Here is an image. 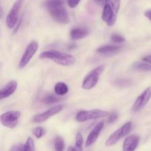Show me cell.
<instances>
[{
  "label": "cell",
  "mask_w": 151,
  "mask_h": 151,
  "mask_svg": "<svg viewBox=\"0 0 151 151\" xmlns=\"http://www.w3.org/2000/svg\"><path fill=\"white\" fill-rule=\"evenodd\" d=\"M83 144V137L82 135L80 132L77 133L76 136V151H81V147H82Z\"/></svg>",
  "instance_id": "44dd1931"
},
{
  "label": "cell",
  "mask_w": 151,
  "mask_h": 151,
  "mask_svg": "<svg viewBox=\"0 0 151 151\" xmlns=\"http://www.w3.org/2000/svg\"><path fill=\"white\" fill-rule=\"evenodd\" d=\"M95 1L96 4H97L98 5H100L104 7L106 4L108 3V0H93Z\"/></svg>",
  "instance_id": "f546056e"
},
{
  "label": "cell",
  "mask_w": 151,
  "mask_h": 151,
  "mask_svg": "<svg viewBox=\"0 0 151 151\" xmlns=\"http://www.w3.org/2000/svg\"><path fill=\"white\" fill-rule=\"evenodd\" d=\"M116 85H118V86H127L129 84V81L127 80H118V81H116Z\"/></svg>",
  "instance_id": "83f0119b"
},
{
  "label": "cell",
  "mask_w": 151,
  "mask_h": 151,
  "mask_svg": "<svg viewBox=\"0 0 151 151\" xmlns=\"http://www.w3.org/2000/svg\"><path fill=\"white\" fill-rule=\"evenodd\" d=\"M108 3L110 4L113 10L115 13H118L121 5V0H108Z\"/></svg>",
  "instance_id": "603a6c76"
},
{
  "label": "cell",
  "mask_w": 151,
  "mask_h": 151,
  "mask_svg": "<svg viewBox=\"0 0 151 151\" xmlns=\"http://www.w3.org/2000/svg\"><path fill=\"white\" fill-rule=\"evenodd\" d=\"M81 0H68V4L70 8H75L78 6Z\"/></svg>",
  "instance_id": "4316f807"
},
{
  "label": "cell",
  "mask_w": 151,
  "mask_h": 151,
  "mask_svg": "<svg viewBox=\"0 0 151 151\" xmlns=\"http://www.w3.org/2000/svg\"><path fill=\"white\" fill-rule=\"evenodd\" d=\"M10 151H24V145H18L11 147Z\"/></svg>",
  "instance_id": "f1b7e54d"
},
{
  "label": "cell",
  "mask_w": 151,
  "mask_h": 151,
  "mask_svg": "<svg viewBox=\"0 0 151 151\" xmlns=\"http://www.w3.org/2000/svg\"><path fill=\"white\" fill-rule=\"evenodd\" d=\"M34 142L32 138L29 137L24 145V151H34Z\"/></svg>",
  "instance_id": "7402d4cb"
},
{
  "label": "cell",
  "mask_w": 151,
  "mask_h": 151,
  "mask_svg": "<svg viewBox=\"0 0 151 151\" xmlns=\"http://www.w3.org/2000/svg\"><path fill=\"white\" fill-rule=\"evenodd\" d=\"M68 85L63 82H59L55 85L54 86V91L57 95L63 96L65 95L68 92Z\"/></svg>",
  "instance_id": "e0dca14e"
},
{
  "label": "cell",
  "mask_w": 151,
  "mask_h": 151,
  "mask_svg": "<svg viewBox=\"0 0 151 151\" xmlns=\"http://www.w3.org/2000/svg\"><path fill=\"white\" fill-rule=\"evenodd\" d=\"M134 70L139 71V72H150L151 71V64L146 63H141V62H136L132 66Z\"/></svg>",
  "instance_id": "ac0fdd59"
},
{
  "label": "cell",
  "mask_w": 151,
  "mask_h": 151,
  "mask_svg": "<svg viewBox=\"0 0 151 151\" xmlns=\"http://www.w3.org/2000/svg\"><path fill=\"white\" fill-rule=\"evenodd\" d=\"M67 151H76V150H75V148H74V147H69L68 148V150H67Z\"/></svg>",
  "instance_id": "836d02e7"
},
{
  "label": "cell",
  "mask_w": 151,
  "mask_h": 151,
  "mask_svg": "<svg viewBox=\"0 0 151 151\" xmlns=\"http://www.w3.org/2000/svg\"><path fill=\"white\" fill-rule=\"evenodd\" d=\"M54 148L56 151L65 150V141L62 137H56V139H54Z\"/></svg>",
  "instance_id": "d6986e66"
},
{
  "label": "cell",
  "mask_w": 151,
  "mask_h": 151,
  "mask_svg": "<svg viewBox=\"0 0 151 151\" xmlns=\"http://www.w3.org/2000/svg\"><path fill=\"white\" fill-rule=\"evenodd\" d=\"M62 109H63V106L62 105H58V106H53V108L48 109L46 111L39 114L36 115L33 117V122H36V123H41V122H45L50 117L59 113Z\"/></svg>",
  "instance_id": "30bf717a"
},
{
  "label": "cell",
  "mask_w": 151,
  "mask_h": 151,
  "mask_svg": "<svg viewBox=\"0 0 151 151\" xmlns=\"http://www.w3.org/2000/svg\"><path fill=\"white\" fill-rule=\"evenodd\" d=\"M40 59H49L55 63L64 66H70L75 63L76 58L73 55L57 50H48L41 53Z\"/></svg>",
  "instance_id": "7a4b0ae2"
},
{
  "label": "cell",
  "mask_w": 151,
  "mask_h": 151,
  "mask_svg": "<svg viewBox=\"0 0 151 151\" xmlns=\"http://www.w3.org/2000/svg\"><path fill=\"white\" fill-rule=\"evenodd\" d=\"M17 86L16 81H12L9 82L2 89L0 90V100H3L12 95L17 88Z\"/></svg>",
  "instance_id": "5bb4252c"
},
{
  "label": "cell",
  "mask_w": 151,
  "mask_h": 151,
  "mask_svg": "<svg viewBox=\"0 0 151 151\" xmlns=\"http://www.w3.org/2000/svg\"><path fill=\"white\" fill-rule=\"evenodd\" d=\"M150 98L151 87H148L135 100L134 103L132 106V111L136 113V112H139V111L143 109L147 106Z\"/></svg>",
  "instance_id": "9c48e42d"
},
{
  "label": "cell",
  "mask_w": 151,
  "mask_h": 151,
  "mask_svg": "<svg viewBox=\"0 0 151 151\" xmlns=\"http://www.w3.org/2000/svg\"><path fill=\"white\" fill-rule=\"evenodd\" d=\"M76 44H70V45L69 46L68 49H69V50H73V49L76 48Z\"/></svg>",
  "instance_id": "d6a6232c"
},
{
  "label": "cell",
  "mask_w": 151,
  "mask_h": 151,
  "mask_svg": "<svg viewBox=\"0 0 151 151\" xmlns=\"http://www.w3.org/2000/svg\"><path fill=\"white\" fill-rule=\"evenodd\" d=\"M142 60L144 62H146V63L151 64V55L144 56V57L142 58Z\"/></svg>",
  "instance_id": "4dcf8cb0"
},
{
  "label": "cell",
  "mask_w": 151,
  "mask_h": 151,
  "mask_svg": "<svg viewBox=\"0 0 151 151\" xmlns=\"http://www.w3.org/2000/svg\"><path fill=\"white\" fill-rule=\"evenodd\" d=\"M38 48V44L36 41H32L28 46L25 50V52L22 55V58L19 61V66L20 69H23L29 63L32 58L37 52Z\"/></svg>",
  "instance_id": "ba28073f"
},
{
  "label": "cell",
  "mask_w": 151,
  "mask_h": 151,
  "mask_svg": "<svg viewBox=\"0 0 151 151\" xmlns=\"http://www.w3.org/2000/svg\"><path fill=\"white\" fill-rule=\"evenodd\" d=\"M139 136L134 134L128 136L123 143V151H135L139 145Z\"/></svg>",
  "instance_id": "4fadbf2b"
},
{
  "label": "cell",
  "mask_w": 151,
  "mask_h": 151,
  "mask_svg": "<svg viewBox=\"0 0 151 151\" xmlns=\"http://www.w3.org/2000/svg\"><path fill=\"white\" fill-rule=\"evenodd\" d=\"M61 100V98H59L56 96H55L54 94H47V96L43 98V102H44L45 104L50 105L53 104V103H58Z\"/></svg>",
  "instance_id": "ffe728a7"
},
{
  "label": "cell",
  "mask_w": 151,
  "mask_h": 151,
  "mask_svg": "<svg viewBox=\"0 0 151 151\" xmlns=\"http://www.w3.org/2000/svg\"><path fill=\"white\" fill-rule=\"evenodd\" d=\"M121 49V47H120V46L105 45L98 48L96 51L102 55H111L113 53H115L118 52Z\"/></svg>",
  "instance_id": "2e32d148"
},
{
  "label": "cell",
  "mask_w": 151,
  "mask_h": 151,
  "mask_svg": "<svg viewBox=\"0 0 151 151\" xmlns=\"http://www.w3.org/2000/svg\"><path fill=\"white\" fill-rule=\"evenodd\" d=\"M70 38L73 40H78L84 38L88 35V30L86 28L76 27L73 28L70 31Z\"/></svg>",
  "instance_id": "9a60e30c"
},
{
  "label": "cell",
  "mask_w": 151,
  "mask_h": 151,
  "mask_svg": "<svg viewBox=\"0 0 151 151\" xmlns=\"http://www.w3.org/2000/svg\"><path fill=\"white\" fill-rule=\"evenodd\" d=\"M1 16H2V8L0 6V17H1Z\"/></svg>",
  "instance_id": "e575fe53"
},
{
  "label": "cell",
  "mask_w": 151,
  "mask_h": 151,
  "mask_svg": "<svg viewBox=\"0 0 151 151\" xmlns=\"http://www.w3.org/2000/svg\"><path fill=\"white\" fill-rule=\"evenodd\" d=\"M102 19L107 24V26L112 27L115 24L116 21V13L114 12L109 3L106 4L103 7Z\"/></svg>",
  "instance_id": "8fae6325"
},
{
  "label": "cell",
  "mask_w": 151,
  "mask_h": 151,
  "mask_svg": "<svg viewBox=\"0 0 151 151\" xmlns=\"http://www.w3.org/2000/svg\"><path fill=\"white\" fill-rule=\"evenodd\" d=\"M117 118H118V114H117L116 112L113 111L112 113L109 114V115H108V122L109 123H113L116 120Z\"/></svg>",
  "instance_id": "484cf974"
},
{
  "label": "cell",
  "mask_w": 151,
  "mask_h": 151,
  "mask_svg": "<svg viewBox=\"0 0 151 151\" xmlns=\"http://www.w3.org/2000/svg\"><path fill=\"white\" fill-rule=\"evenodd\" d=\"M104 125H105V123H104L103 121H101L99 123L96 124V126L93 128V130L90 131L88 137H87L85 144L86 147H90V146H91L92 145L96 142L99 134H100L101 131L103 129Z\"/></svg>",
  "instance_id": "7c38bea8"
},
{
  "label": "cell",
  "mask_w": 151,
  "mask_h": 151,
  "mask_svg": "<svg viewBox=\"0 0 151 151\" xmlns=\"http://www.w3.org/2000/svg\"><path fill=\"white\" fill-rule=\"evenodd\" d=\"M65 0H45L44 5L51 17L60 24H68L69 16L65 7Z\"/></svg>",
  "instance_id": "6da1fadb"
},
{
  "label": "cell",
  "mask_w": 151,
  "mask_h": 151,
  "mask_svg": "<svg viewBox=\"0 0 151 151\" xmlns=\"http://www.w3.org/2000/svg\"><path fill=\"white\" fill-rule=\"evenodd\" d=\"M109 112L100 109H93L88 111H80L76 115V120L79 122H84L86 121L97 119L107 116Z\"/></svg>",
  "instance_id": "277c9868"
},
{
  "label": "cell",
  "mask_w": 151,
  "mask_h": 151,
  "mask_svg": "<svg viewBox=\"0 0 151 151\" xmlns=\"http://www.w3.org/2000/svg\"><path fill=\"white\" fill-rule=\"evenodd\" d=\"M33 134L37 139H40L45 134V130L42 128V127H37V128H34L33 130Z\"/></svg>",
  "instance_id": "cb8c5ba5"
},
{
  "label": "cell",
  "mask_w": 151,
  "mask_h": 151,
  "mask_svg": "<svg viewBox=\"0 0 151 151\" xmlns=\"http://www.w3.org/2000/svg\"><path fill=\"white\" fill-rule=\"evenodd\" d=\"M111 40L115 44H121L124 41V38L121 35H118V34H113L111 36Z\"/></svg>",
  "instance_id": "d4e9b609"
},
{
  "label": "cell",
  "mask_w": 151,
  "mask_h": 151,
  "mask_svg": "<svg viewBox=\"0 0 151 151\" xmlns=\"http://www.w3.org/2000/svg\"><path fill=\"white\" fill-rule=\"evenodd\" d=\"M105 69V65H100L90 71L83 80L82 86H81L82 88L85 90H90L96 86L99 82L100 75L104 72Z\"/></svg>",
  "instance_id": "3957f363"
},
{
  "label": "cell",
  "mask_w": 151,
  "mask_h": 151,
  "mask_svg": "<svg viewBox=\"0 0 151 151\" xmlns=\"http://www.w3.org/2000/svg\"><path fill=\"white\" fill-rule=\"evenodd\" d=\"M23 3L24 0H16L9 11L6 17V25L10 29H13L17 24Z\"/></svg>",
  "instance_id": "5b68a950"
},
{
  "label": "cell",
  "mask_w": 151,
  "mask_h": 151,
  "mask_svg": "<svg viewBox=\"0 0 151 151\" xmlns=\"http://www.w3.org/2000/svg\"><path fill=\"white\" fill-rule=\"evenodd\" d=\"M20 116L21 112L18 111H9L0 116V122L6 128L13 129L17 126Z\"/></svg>",
  "instance_id": "52a82bcc"
},
{
  "label": "cell",
  "mask_w": 151,
  "mask_h": 151,
  "mask_svg": "<svg viewBox=\"0 0 151 151\" xmlns=\"http://www.w3.org/2000/svg\"><path fill=\"white\" fill-rule=\"evenodd\" d=\"M132 128H133V124H132L131 122H127V123L124 124L122 127H121V128H118V130L114 131V132L110 136L109 138L107 139V140L106 142H105L106 146L110 147V146L114 145L115 143H117L119 141L120 139L123 138V137L128 135L129 133L131 131Z\"/></svg>",
  "instance_id": "8992f818"
},
{
  "label": "cell",
  "mask_w": 151,
  "mask_h": 151,
  "mask_svg": "<svg viewBox=\"0 0 151 151\" xmlns=\"http://www.w3.org/2000/svg\"><path fill=\"white\" fill-rule=\"evenodd\" d=\"M144 16L147 18L150 21H151V10H147L144 12Z\"/></svg>",
  "instance_id": "1f68e13d"
}]
</instances>
